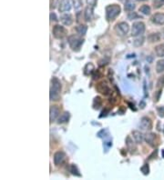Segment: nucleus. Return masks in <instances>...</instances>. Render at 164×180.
<instances>
[{
	"instance_id": "72a5a7b5",
	"label": "nucleus",
	"mask_w": 164,
	"mask_h": 180,
	"mask_svg": "<svg viewBox=\"0 0 164 180\" xmlns=\"http://www.w3.org/2000/svg\"><path fill=\"white\" fill-rule=\"evenodd\" d=\"M157 110H158V112H159V115H161V117H164V107H158L157 108Z\"/></svg>"
},
{
	"instance_id": "ddd939ff",
	"label": "nucleus",
	"mask_w": 164,
	"mask_h": 180,
	"mask_svg": "<svg viewBox=\"0 0 164 180\" xmlns=\"http://www.w3.org/2000/svg\"><path fill=\"white\" fill-rule=\"evenodd\" d=\"M59 115V108L57 106H52L50 107V122L55 121Z\"/></svg>"
},
{
	"instance_id": "a878e982",
	"label": "nucleus",
	"mask_w": 164,
	"mask_h": 180,
	"mask_svg": "<svg viewBox=\"0 0 164 180\" xmlns=\"http://www.w3.org/2000/svg\"><path fill=\"white\" fill-rule=\"evenodd\" d=\"M69 171L71 172L72 175H74L76 177H81V174L79 173L78 167L76 166L75 165H71V166H69Z\"/></svg>"
},
{
	"instance_id": "2f4dec72",
	"label": "nucleus",
	"mask_w": 164,
	"mask_h": 180,
	"mask_svg": "<svg viewBox=\"0 0 164 180\" xmlns=\"http://www.w3.org/2000/svg\"><path fill=\"white\" fill-rule=\"evenodd\" d=\"M81 1L80 0H73V5H74V8L75 10H79L80 9L81 7Z\"/></svg>"
},
{
	"instance_id": "9b49d317",
	"label": "nucleus",
	"mask_w": 164,
	"mask_h": 180,
	"mask_svg": "<svg viewBox=\"0 0 164 180\" xmlns=\"http://www.w3.org/2000/svg\"><path fill=\"white\" fill-rule=\"evenodd\" d=\"M151 20L156 25H164V14L157 13L152 16Z\"/></svg>"
},
{
	"instance_id": "c85d7f7f",
	"label": "nucleus",
	"mask_w": 164,
	"mask_h": 180,
	"mask_svg": "<svg viewBox=\"0 0 164 180\" xmlns=\"http://www.w3.org/2000/svg\"><path fill=\"white\" fill-rule=\"evenodd\" d=\"M128 18L130 20H133V19H136V18H141V16L139 15H138L136 12H131L130 14L128 15Z\"/></svg>"
},
{
	"instance_id": "412c9836",
	"label": "nucleus",
	"mask_w": 164,
	"mask_h": 180,
	"mask_svg": "<svg viewBox=\"0 0 164 180\" xmlns=\"http://www.w3.org/2000/svg\"><path fill=\"white\" fill-rule=\"evenodd\" d=\"M135 8V4L132 0H126L125 2V10L127 11H132Z\"/></svg>"
},
{
	"instance_id": "f3484780",
	"label": "nucleus",
	"mask_w": 164,
	"mask_h": 180,
	"mask_svg": "<svg viewBox=\"0 0 164 180\" xmlns=\"http://www.w3.org/2000/svg\"><path fill=\"white\" fill-rule=\"evenodd\" d=\"M69 117L70 115L68 112H65L63 113L62 115H60L59 117H58V119H57V123L58 124H63V123H66L69 120Z\"/></svg>"
},
{
	"instance_id": "cd10ccee",
	"label": "nucleus",
	"mask_w": 164,
	"mask_h": 180,
	"mask_svg": "<svg viewBox=\"0 0 164 180\" xmlns=\"http://www.w3.org/2000/svg\"><path fill=\"white\" fill-rule=\"evenodd\" d=\"M144 40H145V38H144L143 37H140L137 38L136 40H134L133 44H134V46H135L139 48V46H142V45H143Z\"/></svg>"
},
{
	"instance_id": "423d86ee",
	"label": "nucleus",
	"mask_w": 164,
	"mask_h": 180,
	"mask_svg": "<svg viewBox=\"0 0 164 180\" xmlns=\"http://www.w3.org/2000/svg\"><path fill=\"white\" fill-rule=\"evenodd\" d=\"M128 30H130V26H128V25L125 22H120V23H119V24H117L115 26L116 33L120 37L125 36V35L128 32Z\"/></svg>"
},
{
	"instance_id": "9d476101",
	"label": "nucleus",
	"mask_w": 164,
	"mask_h": 180,
	"mask_svg": "<svg viewBox=\"0 0 164 180\" xmlns=\"http://www.w3.org/2000/svg\"><path fill=\"white\" fill-rule=\"evenodd\" d=\"M145 140L147 142V144H149L150 147H154L155 145L157 144L156 143V140H157V135L155 133H150V134H147L145 136Z\"/></svg>"
},
{
	"instance_id": "473e14b6",
	"label": "nucleus",
	"mask_w": 164,
	"mask_h": 180,
	"mask_svg": "<svg viewBox=\"0 0 164 180\" xmlns=\"http://www.w3.org/2000/svg\"><path fill=\"white\" fill-rule=\"evenodd\" d=\"M58 5V0H50V8L54 9Z\"/></svg>"
},
{
	"instance_id": "a211bd4d",
	"label": "nucleus",
	"mask_w": 164,
	"mask_h": 180,
	"mask_svg": "<svg viewBox=\"0 0 164 180\" xmlns=\"http://www.w3.org/2000/svg\"><path fill=\"white\" fill-rule=\"evenodd\" d=\"M94 65L92 63H87L84 67V74L86 75H90L93 71H94Z\"/></svg>"
},
{
	"instance_id": "c9c22d12",
	"label": "nucleus",
	"mask_w": 164,
	"mask_h": 180,
	"mask_svg": "<svg viewBox=\"0 0 164 180\" xmlns=\"http://www.w3.org/2000/svg\"><path fill=\"white\" fill-rule=\"evenodd\" d=\"M50 19H51V20H54V21L58 20V19H57V16H56V14H54V13H51V14H50Z\"/></svg>"
},
{
	"instance_id": "0eeeda50",
	"label": "nucleus",
	"mask_w": 164,
	"mask_h": 180,
	"mask_svg": "<svg viewBox=\"0 0 164 180\" xmlns=\"http://www.w3.org/2000/svg\"><path fill=\"white\" fill-rule=\"evenodd\" d=\"M96 89L100 93V94L104 96H108L110 93V88H109V86L107 85L106 82H100L96 86Z\"/></svg>"
},
{
	"instance_id": "5701e85b",
	"label": "nucleus",
	"mask_w": 164,
	"mask_h": 180,
	"mask_svg": "<svg viewBox=\"0 0 164 180\" xmlns=\"http://www.w3.org/2000/svg\"><path fill=\"white\" fill-rule=\"evenodd\" d=\"M84 17L86 21H90L92 17V8L91 7H87L85 9V13H84Z\"/></svg>"
},
{
	"instance_id": "e433bc0d",
	"label": "nucleus",
	"mask_w": 164,
	"mask_h": 180,
	"mask_svg": "<svg viewBox=\"0 0 164 180\" xmlns=\"http://www.w3.org/2000/svg\"><path fill=\"white\" fill-rule=\"evenodd\" d=\"M107 113H108V110L106 109V110H105V111H103V112L101 113L102 115H99V117H100V118H102L103 115H104V117H106V115H107Z\"/></svg>"
},
{
	"instance_id": "aec40b11",
	"label": "nucleus",
	"mask_w": 164,
	"mask_h": 180,
	"mask_svg": "<svg viewBox=\"0 0 164 180\" xmlns=\"http://www.w3.org/2000/svg\"><path fill=\"white\" fill-rule=\"evenodd\" d=\"M160 39H161V37L158 33H152L148 37V40L150 42H158V41H160Z\"/></svg>"
},
{
	"instance_id": "7ed1b4c3",
	"label": "nucleus",
	"mask_w": 164,
	"mask_h": 180,
	"mask_svg": "<svg viewBox=\"0 0 164 180\" xmlns=\"http://www.w3.org/2000/svg\"><path fill=\"white\" fill-rule=\"evenodd\" d=\"M83 43L84 40L78 36H71L68 37V44L70 46V48L75 51H79Z\"/></svg>"
},
{
	"instance_id": "f704fd0d",
	"label": "nucleus",
	"mask_w": 164,
	"mask_h": 180,
	"mask_svg": "<svg viewBox=\"0 0 164 180\" xmlns=\"http://www.w3.org/2000/svg\"><path fill=\"white\" fill-rule=\"evenodd\" d=\"M87 3L89 5H90V7H94L97 3V0H87Z\"/></svg>"
},
{
	"instance_id": "58836bf2",
	"label": "nucleus",
	"mask_w": 164,
	"mask_h": 180,
	"mask_svg": "<svg viewBox=\"0 0 164 180\" xmlns=\"http://www.w3.org/2000/svg\"><path fill=\"white\" fill-rule=\"evenodd\" d=\"M138 1H145V0H138Z\"/></svg>"
},
{
	"instance_id": "f8f14e48",
	"label": "nucleus",
	"mask_w": 164,
	"mask_h": 180,
	"mask_svg": "<svg viewBox=\"0 0 164 180\" xmlns=\"http://www.w3.org/2000/svg\"><path fill=\"white\" fill-rule=\"evenodd\" d=\"M70 8H71V5H70L69 0H61L59 7H58L59 12H67L70 10Z\"/></svg>"
},
{
	"instance_id": "4468645a",
	"label": "nucleus",
	"mask_w": 164,
	"mask_h": 180,
	"mask_svg": "<svg viewBox=\"0 0 164 180\" xmlns=\"http://www.w3.org/2000/svg\"><path fill=\"white\" fill-rule=\"evenodd\" d=\"M60 20L62 22L63 25L65 26H70L73 23V18H72V16L69 15V14H64L61 17H60Z\"/></svg>"
},
{
	"instance_id": "4c0bfd02",
	"label": "nucleus",
	"mask_w": 164,
	"mask_h": 180,
	"mask_svg": "<svg viewBox=\"0 0 164 180\" xmlns=\"http://www.w3.org/2000/svg\"><path fill=\"white\" fill-rule=\"evenodd\" d=\"M161 82L164 85V75H163V77H161Z\"/></svg>"
},
{
	"instance_id": "f03ea898",
	"label": "nucleus",
	"mask_w": 164,
	"mask_h": 180,
	"mask_svg": "<svg viewBox=\"0 0 164 180\" xmlns=\"http://www.w3.org/2000/svg\"><path fill=\"white\" fill-rule=\"evenodd\" d=\"M120 13V7L118 5H110L106 7V16L108 20H114Z\"/></svg>"
},
{
	"instance_id": "6e6552de",
	"label": "nucleus",
	"mask_w": 164,
	"mask_h": 180,
	"mask_svg": "<svg viewBox=\"0 0 164 180\" xmlns=\"http://www.w3.org/2000/svg\"><path fill=\"white\" fill-rule=\"evenodd\" d=\"M67 158L66 156V154L63 153V152H57L55 155H54V163L56 166H59L61 164H63L64 162H65Z\"/></svg>"
},
{
	"instance_id": "4be33fe9",
	"label": "nucleus",
	"mask_w": 164,
	"mask_h": 180,
	"mask_svg": "<svg viewBox=\"0 0 164 180\" xmlns=\"http://www.w3.org/2000/svg\"><path fill=\"white\" fill-rule=\"evenodd\" d=\"M155 52L158 56L160 57H164V46L163 45H160L155 48Z\"/></svg>"
},
{
	"instance_id": "39448f33",
	"label": "nucleus",
	"mask_w": 164,
	"mask_h": 180,
	"mask_svg": "<svg viewBox=\"0 0 164 180\" xmlns=\"http://www.w3.org/2000/svg\"><path fill=\"white\" fill-rule=\"evenodd\" d=\"M145 31V25L142 22H135L133 23L132 25V36L136 37V36H139V35H142Z\"/></svg>"
},
{
	"instance_id": "bb28decb",
	"label": "nucleus",
	"mask_w": 164,
	"mask_h": 180,
	"mask_svg": "<svg viewBox=\"0 0 164 180\" xmlns=\"http://www.w3.org/2000/svg\"><path fill=\"white\" fill-rule=\"evenodd\" d=\"M139 12H141L144 15H150V7L148 5H143L139 7Z\"/></svg>"
},
{
	"instance_id": "f257e3e1",
	"label": "nucleus",
	"mask_w": 164,
	"mask_h": 180,
	"mask_svg": "<svg viewBox=\"0 0 164 180\" xmlns=\"http://www.w3.org/2000/svg\"><path fill=\"white\" fill-rule=\"evenodd\" d=\"M61 91L60 81L57 77L51 79V88H50V100H58L59 99V93Z\"/></svg>"
},
{
	"instance_id": "b1692460",
	"label": "nucleus",
	"mask_w": 164,
	"mask_h": 180,
	"mask_svg": "<svg viewBox=\"0 0 164 180\" xmlns=\"http://www.w3.org/2000/svg\"><path fill=\"white\" fill-rule=\"evenodd\" d=\"M76 29H77V32H78V34L79 35V36H84V35H86V33H87V26H84V25H81V26H78Z\"/></svg>"
},
{
	"instance_id": "7c9ffc66",
	"label": "nucleus",
	"mask_w": 164,
	"mask_h": 180,
	"mask_svg": "<svg viewBox=\"0 0 164 180\" xmlns=\"http://www.w3.org/2000/svg\"><path fill=\"white\" fill-rule=\"evenodd\" d=\"M140 170H141V172L144 174V175H148L149 172H150V168H149V165L148 164H144L141 168H140Z\"/></svg>"
},
{
	"instance_id": "20e7f679",
	"label": "nucleus",
	"mask_w": 164,
	"mask_h": 180,
	"mask_svg": "<svg viewBox=\"0 0 164 180\" xmlns=\"http://www.w3.org/2000/svg\"><path fill=\"white\" fill-rule=\"evenodd\" d=\"M52 33H53V36L57 38V39H62L64 38L68 34L67 29L64 26H60V25H56L53 27V30H52Z\"/></svg>"
},
{
	"instance_id": "dca6fc26",
	"label": "nucleus",
	"mask_w": 164,
	"mask_h": 180,
	"mask_svg": "<svg viewBox=\"0 0 164 180\" xmlns=\"http://www.w3.org/2000/svg\"><path fill=\"white\" fill-rule=\"evenodd\" d=\"M132 135H133L134 140H135V142H136L137 144L142 143L143 139H144V136H143L142 133H140L139 131H133V132H132Z\"/></svg>"
},
{
	"instance_id": "c756f323",
	"label": "nucleus",
	"mask_w": 164,
	"mask_h": 180,
	"mask_svg": "<svg viewBox=\"0 0 164 180\" xmlns=\"http://www.w3.org/2000/svg\"><path fill=\"white\" fill-rule=\"evenodd\" d=\"M164 5V0H153V5L155 8H160Z\"/></svg>"
},
{
	"instance_id": "1a4fd4ad",
	"label": "nucleus",
	"mask_w": 164,
	"mask_h": 180,
	"mask_svg": "<svg viewBox=\"0 0 164 180\" xmlns=\"http://www.w3.org/2000/svg\"><path fill=\"white\" fill-rule=\"evenodd\" d=\"M139 127L141 128L142 130H150L151 129L152 127V123L150 118H142L141 120H140V124H139Z\"/></svg>"
},
{
	"instance_id": "2eb2a0df",
	"label": "nucleus",
	"mask_w": 164,
	"mask_h": 180,
	"mask_svg": "<svg viewBox=\"0 0 164 180\" xmlns=\"http://www.w3.org/2000/svg\"><path fill=\"white\" fill-rule=\"evenodd\" d=\"M126 145H127V147H128V149L130 150L132 154L135 153V151L137 150V147L135 146V143L133 142V140H132L131 137L130 136L127 137V138H126Z\"/></svg>"
},
{
	"instance_id": "6ab92c4d",
	"label": "nucleus",
	"mask_w": 164,
	"mask_h": 180,
	"mask_svg": "<svg viewBox=\"0 0 164 180\" xmlns=\"http://www.w3.org/2000/svg\"><path fill=\"white\" fill-rule=\"evenodd\" d=\"M102 106V99L100 96H96L93 100V108L94 109H99Z\"/></svg>"
},
{
	"instance_id": "393cba45",
	"label": "nucleus",
	"mask_w": 164,
	"mask_h": 180,
	"mask_svg": "<svg viewBox=\"0 0 164 180\" xmlns=\"http://www.w3.org/2000/svg\"><path fill=\"white\" fill-rule=\"evenodd\" d=\"M156 70H157L158 73L164 72V59L158 61L157 65H156Z\"/></svg>"
}]
</instances>
